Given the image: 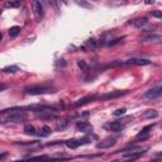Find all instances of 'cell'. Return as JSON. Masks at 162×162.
Wrapping results in <instances>:
<instances>
[{"label": "cell", "instance_id": "e0dca14e", "mask_svg": "<svg viewBox=\"0 0 162 162\" xmlns=\"http://www.w3.org/2000/svg\"><path fill=\"white\" fill-rule=\"evenodd\" d=\"M51 133H52L51 128L48 126H43V127H42V129L39 131V133H37V134L41 136V137H47V136H50Z\"/></svg>", "mask_w": 162, "mask_h": 162}, {"label": "cell", "instance_id": "2e32d148", "mask_svg": "<svg viewBox=\"0 0 162 162\" xmlns=\"http://www.w3.org/2000/svg\"><path fill=\"white\" fill-rule=\"evenodd\" d=\"M24 132H26V134H28V136H34V134H37L36 127L32 126V124H27V126H24Z\"/></svg>", "mask_w": 162, "mask_h": 162}, {"label": "cell", "instance_id": "4fadbf2b", "mask_svg": "<svg viewBox=\"0 0 162 162\" xmlns=\"http://www.w3.org/2000/svg\"><path fill=\"white\" fill-rule=\"evenodd\" d=\"M142 39L144 42H160L162 39V37L160 34H150V36L142 37Z\"/></svg>", "mask_w": 162, "mask_h": 162}, {"label": "cell", "instance_id": "d6986e66", "mask_svg": "<svg viewBox=\"0 0 162 162\" xmlns=\"http://www.w3.org/2000/svg\"><path fill=\"white\" fill-rule=\"evenodd\" d=\"M77 66L81 69V71H82V72H89V65L85 62L84 60H79V61H77Z\"/></svg>", "mask_w": 162, "mask_h": 162}, {"label": "cell", "instance_id": "d4e9b609", "mask_svg": "<svg viewBox=\"0 0 162 162\" xmlns=\"http://www.w3.org/2000/svg\"><path fill=\"white\" fill-rule=\"evenodd\" d=\"M5 89H8V85H5V84H0V91H4Z\"/></svg>", "mask_w": 162, "mask_h": 162}, {"label": "cell", "instance_id": "4dcf8cb0", "mask_svg": "<svg viewBox=\"0 0 162 162\" xmlns=\"http://www.w3.org/2000/svg\"><path fill=\"white\" fill-rule=\"evenodd\" d=\"M0 14H1V10H0Z\"/></svg>", "mask_w": 162, "mask_h": 162}, {"label": "cell", "instance_id": "277c9868", "mask_svg": "<svg viewBox=\"0 0 162 162\" xmlns=\"http://www.w3.org/2000/svg\"><path fill=\"white\" fill-rule=\"evenodd\" d=\"M114 144H115V138L109 137V138H105L104 141L99 142V143L96 144V148H99V150H105V148H110V147H113Z\"/></svg>", "mask_w": 162, "mask_h": 162}, {"label": "cell", "instance_id": "f1b7e54d", "mask_svg": "<svg viewBox=\"0 0 162 162\" xmlns=\"http://www.w3.org/2000/svg\"><path fill=\"white\" fill-rule=\"evenodd\" d=\"M62 1H63L65 4H67V3H69V0H62Z\"/></svg>", "mask_w": 162, "mask_h": 162}, {"label": "cell", "instance_id": "5b68a950", "mask_svg": "<svg viewBox=\"0 0 162 162\" xmlns=\"http://www.w3.org/2000/svg\"><path fill=\"white\" fill-rule=\"evenodd\" d=\"M162 94V88L161 86H156L153 89H150L146 93V98L147 99H157L160 98Z\"/></svg>", "mask_w": 162, "mask_h": 162}, {"label": "cell", "instance_id": "7402d4cb", "mask_svg": "<svg viewBox=\"0 0 162 162\" xmlns=\"http://www.w3.org/2000/svg\"><path fill=\"white\" fill-rule=\"evenodd\" d=\"M86 45L89 47H91V48H95V47H96V41H95V39H89L86 42Z\"/></svg>", "mask_w": 162, "mask_h": 162}, {"label": "cell", "instance_id": "52a82bcc", "mask_svg": "<svg viewBox=\"0 0 162 162\" xmlns=\"http://www.w3.org/2000/svg\"><path fill=\"white\" fill-rule=\"evenodd\" d=\"M127 91H112V93H108V94H104L101 96H99V100H108V99H117L119 96H123L126 95Z\"/></svg>", "mask_w": 162, "mask_h": 162}, {"label": "cell", "instance_id": "5bb4252c", "mask_svg": "<svg viewBox=\"0 0 162 162\" xmlns=\"http://www.w3.org/2000/svg\"><path fill=\"white\" fill-rule=\"evenodd\" d=\"M65 144L69 147V148H77V147H80L81 146V143H80V139H69V141H66L65 142Z\"/></svg>", "mask_w": 162, "mask_h": 162}, {"label": "cell", "instance_id": "44dd1931", "mask_svg": "<svg viewBox=\"0 0 162 162\" xmlns=\"http://www.w3.org/2000/svg\"><path fill=\"white\" fill-rule=\"evenodd\" d=\"M126 112H127V109H126V108H119V109H117L115 112H113V115H115V117H120V115H124Z\"/></svg>", "mask_w": 162, "mask_h": 162}, {"label": "cell", "instance_id": "7a4b0ae2", "mask_svg": "<svg viewBox=\"0 0 162 162\" xmlns=\"http://www.w3.org/2000/svg\"><path fill=\"white\" fill-rule=\"evenodd\" d=\"M26 91L29 95H42V94H53L56 93V89L51 86H33V88H28Z\"/></svg>", "mask_w": 162, "mask_h": 162}, {"label": "cell", "instance_id": "9c48e42d", "mask_svg": "<svg viewBox=\"0 0 162 162\" xmlns=\"http://www.w3.org/2000/svg\"><path fill=\"white\" fill-rule=\"evenodd\" d=\"M76 129L80 132H84V133H90L93 131V127L86 122H79L77 124H76Z\"/></svg>", "mask_w": 162, "mask_h": 162}, {"label": "cell", "instance_id": "484cf974", "mask_svg": "<svg viewBox=\"0 0 162 162\" xmlns=\"http://www.w3.org/2000/svg\"><path fill=\"white\" fill-rule=\"evenodd\" d=\"M77 4H80V5H82V7L90 8V5H88V4H86V3H84V1H80V0H77Z\"/></svg>", "mask_w": 162, "mask_h": 162}, {"label": "cell", "instance_id": "4316f807", "mask_svg": "<svg viewBox=\"0 0 162 162\" xmlns=\"http://www.w3.org/2000/svg\"><path fill=\"white\" fill-rule=\"evenodd\" d=\"M144 3L147 4V5H150V4H153V3H155V0H146Z\"/></svg>", "mask_w": 162, "mask_h": 162}, {"label": "cell", "instance_id": "ffe728a7", "mask_svg": "<svg viewBox=\"0 0 162 162\" xmlns=\"http://www.w3.org/2000/svg\"><path fill=\"white\" fill-rule=\"evenodd\" d=\"M19 33H20V27H18V26H14L9 29V36L10 37H17Z\"/></svg>", "mask_w": 162, "mask_h": 162}, {"label": "cell", "instance_id": "ba28073f", "mask_svg": "<svg viewBox=\"0 0 162 162\" xmlns=\"http://www.w3.org/2000/svg\"><path fill=\"white\" fill-rule=\"evenodd\" d=\"M96 99V95H89V96H85L82 99H79L77 101H75L72 105L74 107H81V105H86V104H89L90 101H94V100Z\"/></svg>", "mask_w": 162, "mask_h": 162}, {"label": "cell", "instance_id": "8992f818", "mask_svg": "<svg viewBox=\"0 0 162 162\" xmlns=\"http://www.w3.org/2000/svg\"><path fill=\"white\" fill-rule=\"evenodd\" d=\"M151 61L150 60H144V58H131L123 62V65H137V66H146V65H150Z\"/></svg>", "mask_w": 162, "mask_h": 162}, {"label": "cell", "instance_id": "ac0fdd59", "mask_svg": "<svg viewBox=\"0 0 162 162\" xmlns=\"http://www.w3.org/2000/svg\"><path fill=\"white\" fill-rule=\"evenodd\" d=\"M18 70H19L18 66L12 65V66H7V67H4L3 69V72H5V74H15Z\"/></svg>", "mask_w": 162, "mask_h": 162}, {"label": "cell", "instance_id": "7c38bea8", "mask_svg": "<svg viewBox=\"0 0 162 162\" xmlns=\"http://www.w3.org/2000/svg\"><path fill=\"white\" fill-rule=\"evenodd\" d=\"M157 117H158V112L155 110V109H148L143 113V118L146 119H155Z\"/></svg>", "mask_w": 162, "mask_h": 162}, {"label": "cell", "instance_id": "30bf717a", "mask_svg": "<svg viewBox=\"0 0 162 162\" xmlns=\"http://www.w3.org/2000/svg\"><path fill=\"white\" fill-rule=\"evenodd\" d=\"M147 18H137V19H133V20L131 22V24L134 26L137 29H141L142 27H144L147 24Z\"/></svg>", "mask_w": 162, "mask_h": 162}, {"label": "cell", "instance_id": "6da1fadb", "mask_svg": "<svg viewBox=\"0 0 162 162\" xmlns=\"http://www.w3.org/2000/svg\"><path fill=\"white\" fill-rule=\"evenodd\" d=\"M26 119H27V115L24 113H19L18 110H15V113L7 112V113H1L0 123H3V124H7V123H20V122H24Z\"/></svg>", "mask_w": 162, "mask_h": 162}, {"label": "cell", "instance_id": "8fae6325", "mask_svg": "<svg viewBox=\"0 0 162 162\" xmlns=\"http://www.w3.org/2000/svg\"><path fill=\"white\" fill-rule=\"evenodd\" d=\"M110 129L113 132H115V133H119V132H122L123 129H124V124H122V122H119V120H115L110 124Z\"/></svg>", "mask_w": 162, "mask_h": 162}, {"label": "cell", "instance_id": "83f0119b", "mask_svg": "<svg viewBox=\"0 0 162 162\" xmlns=\"http://www.w3.org/2000/svg\"><path fill=\"white\" fill-rule=\"evenodd\" d=\"M7 155H8L7 152H4V153H0V160H3L4 157H7Z\"/></svg>", "mask_w": 162, "mask_h": 162}, {"label": "cell", "instance_id": "f546056e", "mask_svg": "<svg viewBox=\"0 0 162 162\" xmlns=\"http://www.w3.org/2000/svg\"><path fill=\"white\" fill-rule=\"evenodd\" d=\"M1 38H3V34H1V32H0V41H1Z\"/></svg>", "mask_w": 162, "mask_h": 162}, {"label": "cell", "instance_id": "cb8c5ba5", "mask_svg": "<svg viewBox=\"0 0 162 162\" xmlns=\"http://www.w3.org/2000/svg\"><path fill=\"white\" fill-rule=\"evenodd\" d=\"M152 17H156V18H158V19H161L162 18V13L158 10V12H153L152 13Z\"/></svg>", "mask_w": 162, "mask_h": 162}, {"label": "cell", "instance_id": "9a60e30c", "mask_svg": "<svg viewBox=\"0 0 162 162\" xmlns=\"http://www.w3.org/2000/svg\"><path fill=\"white\" fill-rule=\"evenodd\" d=\"M22 0H7L5 1V8H18L20 7Z\"/></svg>", "mask_w": 162, "mask_h": 162}, {"label": "cell", "instance_id": "603a6c76", "mask_svg": "<svg viewBox=\"0 0 162 162\" xmlns=\"http://www.w3.org/2000/svg\"><path fill=\"white\" fill-rule=\"evenodd\" d=\"M120 41H122V38H117V39H113V41H110V42H108V46H114V45L119 43Z\"/></svg>", "mask_w": 162, "mask_h": 162}, {"label": "cell", "instance_id": "3957f363", "mask_svg": "<svg viewBox=\"0 0 162 162\" xmlns=\"http://www.w3.org/2000/svg\"><path fill=\"white\" fill-rule=\"evenodd\" d=\"M32 4H33V12H34V15H36V19L38 22L43 18V14H45V10H43V5L39 0H32Z\"/></svg>", "mask_w": 162, "mask_h": 162}]
</instances>
